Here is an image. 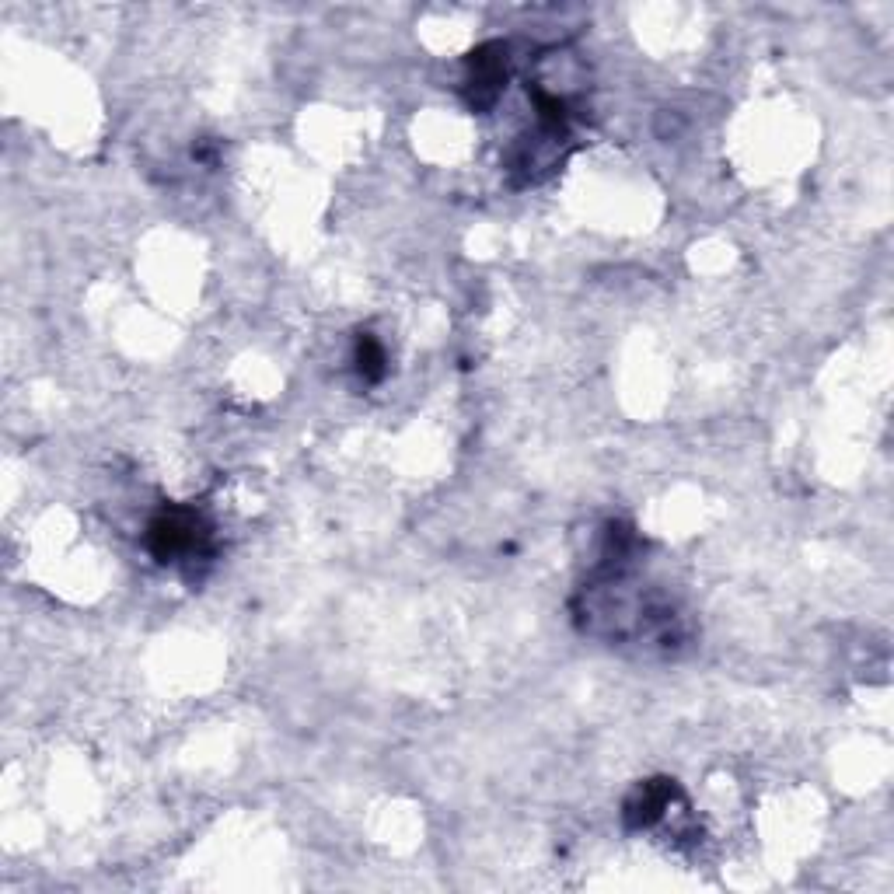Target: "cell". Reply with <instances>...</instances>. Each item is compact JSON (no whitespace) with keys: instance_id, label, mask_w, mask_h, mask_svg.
Here are the masks:
<instances>
[{"instance_id":"obj_2","label":"cell","mask_w":894,"mask_h":894,"mask_svg":"<svg viewBox=\"0 0 894 894\" xmlns=\"http://www.w3.org/2000/svg\"><path fill=\"white\" fill-rule=\"evenodd\" d=\"M668 800H671L668 786L664 783H647L633 800H629V821H633V825H650V821H654L657 814L668 807Z\"/></svg>"},{"instance_id":"obj_3","label":"cell","mask_w":894,"mask_h":894,"mask_svg":"<svg viewBox=\"0 0 894 894\" xmlns=\"http://www.w3.org/2000/svg\"><path fill=\"white\" fill-rule=\"evenodd\" d=\"M360 374H367V378H381V364H385V353H381V346L374 343V339H360Z\"/></svg>"},{"instance_id":"obj_1","label":"cell","mask_w":894,"mask_h":894,"mask_svg":"<svg viewBox=\"0 0 894 894\" xmlns=\"http://www.w3.org/2000/svg\"><path fill=\"white\" fill-rule=\"evenodd\" d=\"M207 538L203 524L196 521L186 510H172V514H161L158 521L151 524V549L158 552L161 559H175V556H193L200 549V542Z\"/></svg>"}]
</instances>
